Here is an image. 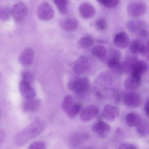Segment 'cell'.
Listing matches in <instances>:
<instances>
[{
    "mask_svg": "<svg viewBox=\"0 0 149 149\" xmlns=\"http://www.w3.org/2000/svg\"><path fill=\"white\" fill-rule=\"evenodd\" d=\"M45 125L41 120H35L18 133L15 139V143L21 147L39 135L45 129Z\"/></svg>",
    "mask_w": 149,
    "mask_h": 149,
    "instance_id": "6da1fadb",
    "label": "cell"
},
{
    "mask_svg": "<svg viewBox=\"0 0 149 149\" xmlns=\"http://www.w3.org/2000/svg\"><path fill=\"white\" fill-rule=\"evenodd\" d=\"M147 10L146 3L141 1H134L129 3L127 13L130 17L138 18L145 15Z\"/></svg>",
    "mask_w": 149,
    "mask_h": 149,
    "instance_id": "7a4b0ae2",
    "label": "cell"
},
{
    "mask_svg": "<svg viewBox=\"0 0 149 149\" xmlns=\"http://www.w3.org/2000/svg\"><path fill=\"white\" fill-rule=\"evenodd\" d=\"M37 14L38 18L43 21H48L53 18L54 12L52 6L47 2L41 3L37 8Z\"/></svg>",
    "mask_w": 149,
    "mask_h": 149,
    "instance_id": "3957f363",
    "label": "cell"
},
{
    "mask_svg": "<svg viewBox=\"0 0 149 149\" xmlns=\"http://www.w3.org/2000/svg\"><path fill=\"white\" fill-rule=\"evenodd\" d=\"M99 112V109L97 106L93 104L88 105L81 111L80 120L83 122H89L98 115Z\"/></svg>",
    "mask_w": 149,
    "mask_h": 149,
    "instance_id": "277c9868",
    "label": "cell"
},
{
    "mask_svg": "<svg viewBox=\"0 0 149 149\" xmlns=\"http://www.w3.org/2000/svg\"><path fill=\"white\" fill-rule=\"evenodd\" d=\"M11 15L14 20L20 22L23 21L28 13L27 6L23 3H18L13 6L11 10Z\"/></svg>",
    "mask_w": 149,
    "mask_h": 149,
    "instance_id": "5b68a950",
    "label": "cell"
},
{
    "mask_svg": "<svg viewBox=\"0 0 149 149\" xmlns=\"http://www.w3.org/2000/svg\"><path fill=\"white\" fill-rule=\"evenodd\" d=\"M123 102L128 107L138 108L142 104V100L140 95L135 92H130L124 95Z\"/></svg>",
    "mask_w": 149,
    "mask_h": 149,
    "instance_id": "8992f818",
    "label": "cell"
},
{
    "mask_svg": "<svg viewBox=\"0 0 149 149\" xmlns=\"http://www.w3.org/2000/svg\"><path fill=\"white\" fill-rule=\"evenodd\" d=\"M90 67L89 59L86 56H81L79 57L73 66L74 72L78 74H84L87 73L89 70Z\"/></svg>",
    "mask_w": 149,
    "mask_h": 149,
    "instance_id": "52a82bcc",
    "label": "cell"
},
{
    "mask_svg": "<svg viewBox=\"0 0 149 149\" xmlns=\"http://www.w3.org/2000/svg\"><path fill=\"white\" fill-rule=\"evenodd\" d=\"M88 137V135L85 133H74L68 138L67 146L71 149L76 148L85 143Z\"/></svg>",
    "mask_w": 149,
    "mask_h": 149,
    "instance_id": "ba28073f",
    "label": "cell"
},
{
    "mask_svg": "<svg viewBox=\"0 0 149 149\" xmlns=\"http://www.w3.org/2000/svg\"><path fill=\"white\" fill-rule=\"evenodd\" d=\"M90 86V80L87 77L77 79L74 92L80 98L84 96L88 91Z\"/></svg>",
    "mask_w": 149,
    "mask_h": 149,
    "instance_id": "9c48e42d",
    "label": "cell"
},
{
    "mask_svg": "<svg viewBox=\"0 0 149 149\" xmlns=\"http://www.w3.org/2000/svg\"><path fill=\"white\" fill-rule=\"evenodd\" d=\"M91 129L93 132L97 134L100 138H105L111 131V127L109 124L106 122L100 120L93 124Z\"/></svg>",
    "mask_w": 149,
    "mask_h": 149,
    "instance_id": "30bf717a",
    "label": "cell"
},
{
    "mask_svg": "<svg viewBox=\"0 0 149 149\" xmlns=\"http://www.w3.org/2000/svg\"><path fill=\"white\" fill-rule=\"evenodd\" d=\"M120 115L119 108L110 104L106 105L102 111V116L108 121H113L119 117Z\"/></svg>",
    "mask_w": 149,
    "mask_h": 149,
    "instance_id": "8fae6325",
    "label": "cell"
},
{
    "mask_svg": "<svg viewBox=\"0 0 149 149\" xmlns=\"http://www.w3.org/2000/svg\"><path fill=\"white\" fill-rule=\"evenodd\" d=\"M34 58V52L33 49L30 48H27L20 54L19 62L22 66L29 67L33 63Z\"/></svg>",
    "mask_w": 149,
    "mask_h": 149,
    "instance_id": "7c38bea8",
    "label": "cell"
},
{
    "mask_svg": "<svg viewBox=\"0 0 149 149\" xmlns=\"http://www.w3.org/2000/svg\"><path fill=\"white\" fill-rule=\"evenodd\" d=\"M141 82V77L131 74L124 81L125 87L130 92H135L140 87Z\"/></svg>",
    "mask_w": 149,
    "mask_h": 149,
    "instance_id": "4fadbf2b",
    "label": "cell"
},
{
    "mask_svg": "<svg viewBox=\"0 0 149 149\" xmlns=\"http://www.w3.org/2000/svg\"><path fill=\"white\" fill-rule=\"evenodd\" d=\"M113 42L117 48L125 49L130 45V39L128 35L126 32H121L115 35L114 38Z\"/></svg>",
    "mask_w": 149,
    "mask_h": 149,
    "instance_id": "5bb4252c",
    "label": "cell"
},
{
    "mask_svg": "<svg viewBox=\"0 0 149 149\" xmlns=\"http://www.w3.org/2000/svg\"><path fill=\"white\" fill-rule=\"evenodd\" d=\"M139 60V59L134 56H128L121 64V69L122 73L132 74L135 65Z\"/></svg>",
    "mask_w": 149,
    "mask_h": 149,
    "instance_id": "9a60e30c",
    "label": "cell"
},
{
    "mask_svg": "<svg viewBox=\"0 0 149 149\" xmlns=\"http://www.w3.org/2000/svg\"><path fill=\"white\" fill-rule=\"evenodd\" d=\"M19 91L23 97L26 99H33L36 95V92L30 84L22 80L19 86Z\"/></svg>",
    "mask_w": 149,
    "mask_h": 149,
    "instance_id": "2e32d148",
    "label": "cell"
},
{
    "mask_svg": "<svg viewBox=\"0 0 149 149\" xmlns=\"http://www.w3.org/2000/svg\"><path fill=\"white\" fill-rule=\"evenodd\" d=\"M79 11L80 15L85 19L92 18L96 13L94 7L87 3H84L80 5Z\"/></svg>",
    "mask_w": 149,
    "mask_h": 149,
    "instance_id": "e0dca14e",
    "label": "cell"
},
{
    "mask_svg": "<svg viewBox=\"0 0 149 149\" xmlns=\"http://www.w3.org/2000/svg\"><path fill=\"white\" fill-rule=\"evenodd\" d=\"M41 104V100L37 99H27L22 104V108L24 112L29 113L38 109Z\"/></svg>",
    "mask_w": 149,
    "mask_h": 149,
    "instance_id": "ac0fdd59",
    "label": "cell"
},
{
    "mask_svg": "<svg viewBox=\"0 0 149 149\" xmlns=\"http://www.w3.org/2000/svg\"><path fill=\"white\" fill-rule=\"evenodd\" d=\"M78 22L77 19L73 17H68L64 19L60 23V27L66 31H73L78 26Z\"/></svg>",
    "mask_w": 149,
    "mask_h": 149,
    "instance_id": "d6986e66",
    "label": "cell"
},
{
    "mask_svg": "<svg viewBox=\"0 0 149 149\" xmlns=\"http://www.w3.org/2000/svg\"><path fill=\"white\" fill-rule=\"evenodd\" d=\"M129 49L131 53L135 55L145 54V44L140 40H134L130 43Z\"/></svg>",
    "mask_w": 149,
    "mask_h": 149,
    "instance_id": "ffe728a7",
    "label": "cell"
},
{
    "mask_svg": "<svg viewBox=\"0 0 149 149\" xmlns=\"http://www.w3.org/2000/svg\"><path fill=\"white\" fill-rule=\"evenodd\" d=\"M141 120L140 115L134 112L129 113L125 119L126 124L129 127H136Z\"/></svg>",
    "mask_w": 149,
    "mask_h": 149,
    "instance_id": "44dd1931",
    "label": "cell"
},
{
    "mask_svg": "<svg viewBox=\"0 0 149 149\" xmlns=\"http://www.w3.org/2000/svg\"><path fill=\"white\" fill-rule=\"evenodd\" d=\"M148 69V64L143 61L139 60L135 65L131 74L141 77L142 74L146 72Z\"/></svg>",
    "mask_w": 149,
    "mask_h": 149,
    "instance_id": "7402d4cb",
    "label": "cell"
},
{
    "mask_svg": "<svg viewBox=\"0 0 149 149\" xmlns=\"http://www.w3.org/2000/svg\"><path fill=\"white\" fill-rule=\"evenodd\" d=\"M136 127V132L141 137H145L149 135V124L148 122L142 120Z\"/></svg>",
    "mask_w": 149,
    "mask_h": 149,
    "instance_id": "603a6c76",
    "label": "cell"
},
{
    "mask_svg": "<svg viewBox=\"0 0 149 149\" xmlns=\"http://www.w3.org/2000/svg\"><path fill=\"white\" fill-rule=\"evenodd\" d=\"M143 22L140 20H131L127 23L126 27L131 32H138L141 29L143 28Z\"/></svg>",
    "mask_w": 149,
    "mask_h": 149,
    "instance_id": "cb8c5ba5",
    "label": "cell"
},
{
    "mask_svg": "<svg viewBox=\"0 0 149 149\" xmlns=\"http://www.w3.org/2000/svg\"><path fill=\"white\" fill-rule=\"evenodd\" d=\"M82 108L81 104L74 103L65 113L69 118L73 119L81 111Z\"/></svg>",
    "mask_w": 149,
    "mask_h": 149,
    "instance_id": "d4e9b609",
    "label": "cell"
},
{
    "mask_svg": "<svg viewBox=\"0 0 149 149\" xmlns=\"http://www.w3.org/2000/svg\"><path fill=\"white\" fill-rule=\"evenodd\" d=\"M53 1L61 14L65 15L67 13L69 4L68 0H53Z\"/></svg>",
    "mask_w": 149,
    "mask_h": 149,
    "instance_id": "484cf974",
    "label": "cell"
},
{
    "mask_svg": "<svg viewBox=\"0 0 149 149\" xmlns=\"http://www.w3.org/2000/svg\"><path fill=\"white\" fill-rule=\"evenodd\" d=\"M107 50L103 45H99L94 47L93 49L92 53L94 56L99 59H102L106 54Z\"/></svg>",
    "mask_w": 149,
    "mask_h": 149,
    "instance_id": "4316f807",
    "label": "cell"
},
{
    "mask_svg": "<svg viewBox=\"0 0 149 149\" xmlns=\"http://www.w3.org/2000/svg\"><path fill=\"white\" fill-rule=\"evenodd\" d=\"M94 40L89 36H85L81 38L79 41V44L84 49H88L93 45Z\"/></svg>",
    "mask_w": 149,
    "mask_h": 149,
    "instance_id": "83f0119b",
    "label": "cell"
},
{
    "mask_svg": "<svg viewBox=\"0 0 149 149\" xmlns=\"http://www.w3.org/2000/svg\"><path fill=\"white\" fill-rule=\"evenodd\" d=\"M74 103L73 97L71 95H66L63 100L62 105V109L66 113Z\"/></svg>",
    "mask_w": 149,
    "mask_h": 149,
    "instance_id": "f1b7e54d",
    "label": "cell"
},
{
    "mask_svg": "<svg viewBox=\"0 0 149 149\" xmlns=\"http://www.w3.org/2000/svg\"><path fill=\"white\" fill-rule=\"evenodd\" d=\"M11 13V10L8 7H2L0 9V19L2 21L8 20Z\"/></svg>",
    "mask_w": 149,
    "mask_h": 149,
    "instance_id": "f546056e",
    "label": "cell"
},
{
    "mask_svg": "<svg viewBox=\"0 0 149 149\" xmlns=\"http://www.w3.org/2000/svg\"><path fill=\"white\" fill-rule=\"evenodd\" d=\"M22 80L31 84L34 81V76L29 71H24L22 74Z\"/></svg>",
    "mask_w": 149,
    "mask_h": 149,
    "instance_id": "4dcf8cb0",
    "label": "cell"
},
{
    "mask_svg": "<svg viewBox=\"0 0 149 149\" xmlns=\"http://www.w3.org/2000/svg\"><path fill=\"white\" fill-rule=\"evenodd\" d=\"M28 149H46V145L41 141L35 142L29 145Z\"/></svg>",
    "mask_w": 149,
    "mask_h": 149,
    "instance_id": "1f68e13d",
    "label": "cell"
},
{
    "mask_svg": "<svg viewBox=\"0 0 149 149\" xmlns=\"http://www.w3.org/2000/svg\"><path fill=\"white\" fill-rule=\"evenodd\" d=\"M95 26L98 29L104 30L106 29L107 26L106 21L103 18L98 19L95 22Z\"/></svg>",
    "mask_w": 149,
    "mask_h": 149,
    "instance_id": "d6a6232c",
    "label": "cell"
},
{
    "mask_svg": "<svg viewBox=\"0 0 149 149\" xmlns=\"http://www.w3.org/2000/svg\"><path fill=\"white\" fill-rule=\"evenodd\" d=\"M119 0H106L104 6L109 8H115L119 4Z\"/></svg>",
    "mask_w": 149,
    "mask_h": 149,
    "instance_id": "836d02e7",
    "label": "cell"
},
{
    "mask_svg": "<svg viewBox=\"0 0 149 149\" xmlns=\"http://www.w3.org/2000/svg\"><path fill=\"white\" fill-rule=\"evenodd\" d=\"M119 149H137L136 146L130 143H124L119 147Z\"/></svg>",
    "mask_w": 149,
    "mask_h": 149,
    "instance_id": "e575fe53",
    "label": "cell"
},
{
    "mask_svg": "<svg viewBox=\"0 0 149 149\" xmlns=\"http://www.w3.org/2000/svg\"><path fill=\"white\" fill-rule=\"evenodd\" d=\"M139 36L142 37H146L148 36V32L145 29L142 28L138 32Z\"/></svg>",
    "mask_w": 149,
    "mask_h": 149,
    "instance_id": "d590c367",
    "label": "cell"
},
{
    "mask_svg": "<svg viewBox=\"0 0 149 149\" xmlns=\"http://www.w3.org/2000/svg\"><path fill=\"white\" fill-rule=\"evenodd\" d=\"M149 53V40L145 44V53Z\"/></svg>",
    "mask_w": 149,
    "mask_h": 149,
    "instance_id": "8d00e7d4",
    "label": "cell"
},
{
    "mask_svg": "<svg viewBox=\"0 0 149 149\" xmlns=\"http://www.w3.org/2000/svg\"><path fill=\"white\" fill-rule=\"evenodd\" d=\"M97 1H98V2L99 3L101 4L104 5V4H105L106 0H97Z\"/></svg>",
    "mask_w": 149,
    "mask_h": 149,
    "instance_id": "74e56055",
    "label": "cell"
},
{
    "mask_svg": "<svg viewBox=\"0 0 149 149\" xmlns=\"http://www.w3.org/2000/svg\"><path fill=\"white\" fill-rule=\"evenodd\" d=\"M82 149H94L92 148H85Z\"/></svg>",
    "mask_w": 149,
    "mask_h": 149,
    "instance_id": "f35d334b",
    "label": "cell"
},
{
    "mask_svg": "<svg viewBox=\"0 0 149 149\" xmlns=\"http://www.w3.org/2000/svg\"><path fill=\"white\" fill-rule=\"evenodd\" d=\"M147 60L149 61V54L148 55V56H147Z\"/></svg>",
    "mask_w": 149,
    "mask_h": 149,
    "instance_id": "ab89813d",
    "label": "cell"
}]
</instances>
